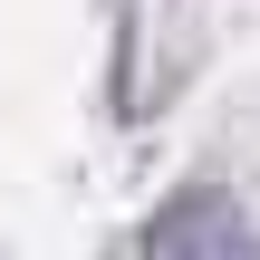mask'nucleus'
I'll use <instances>...</instances> for the list:
<instances>
[{"mask_svg": "<svg viewBox=\"0 0 260 260\" xmlns=\"http://www.w3.org/2000/svg\"><path fill=\"white\" fill-rule=\"evenodd\" d=\"M145 260H260L251 232L222 212V203H174L154 232H145Z\"/></svg>", "mask_w": 260, "mask_h": 260, "instance_id": "obj_1", "label": "nucleus"}]
</instances>
